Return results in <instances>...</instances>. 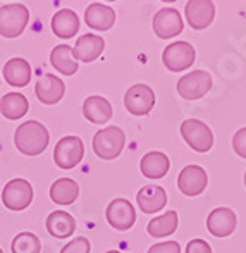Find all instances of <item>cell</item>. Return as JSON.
<instances>
[{"label":"cell","mask_w":246,"mask_h":253,"mask_svg":"<svg viewBox=\"0 0 246 253\" xmlns=\"http://www.w3.org/2000/svg\"><path fill=\"white\" fill-rule=\"evenodd\" d=\"M212 88V76L206 71H193L177 81V93L186 100H198Z\"/></svg>","instance_id":"cell-8"},{"label":"cell","mask_w":246,"mask_h":253,"mask_svg":"<svg viewBox=\"0 0 246 253\" xmlns=\"http://www.w3.org/2000/svg\"><path fill=\"white\" fill-rule=\"evenodd\" d=\"M245 186H246V172H245Z\"/></svg>","instance_id":"cell-34"},{"label":"cell","mask_w":246,"mask_h":253,"mask_svg":"<svg viewBox=\"0 0 246 253\" xmlns=\"http://www.w3.org/2000/svg\"><path fill=\"white\" fill-rule=\"evenodd\" d=\"M148 253H181V247L177 241H164V243L153 245Z\"/></svg>","instance_id":"cell-31"},{"label":"cell","mask_w":246,"mask_h":253,"mask_svg":"<svg viewBox=\"0 0 246 253\" xmlns=\"http://www.w3.org/2000/svg\"><path fill=\"white\" fill-rule=\"evenodd\" d=\"M50 62L59 73L71 76L78 71V60L74 59L73 48L69 45H57L50 53Z\"/></svg>","instance_id":"cell-26"},{"label":"cell","mask_w":246,"mask_h":253,"mask_svg":"<svg viewBox=\"0 0 246 253\" xmlns=\"http://www.w3.org/2000/svg\"><path fill=\"white\" fill-rule=\"evenodd\" d=\"M107 222L117 231H127L136 222V210L126 198H116L107 207Z\"/></svg>","instance_id":"cell-11"},{"label":"cell","mask_w":246,"mask_h":253,"mask_svg":"<svg viewBox=\"0 0 246 253\" xmlns=\"http://www.w3.org/2000/svg\"><path fill=\"white\" fill-rule=\"evenodd\" d=\"M47 231L53 238H67L76 231V220L66 210H55L47 217Z\"/></svg>","instance_id":"cell-23"},{"label":"cell","mask_w":246,"mask_h":253,"mask_svg":"<svg viewBox=\"0 0 246 253\" xmlns=\"http://www.w3.org/2000/svg\"><path fill=\"white\" fill-rule=\"evenodd\" d=\"M90 241L84 236H78L74 240H71L66 247L60 250V253H90Z\"/></svg>","instance_id":"cell-29"},{"label":"cell","mask_w":246,"mask_h":253,"mask_svg":"<svg viewBox=\"0 0 246 253\" xmlns=\"http://www.w3.org/2000/svg\"><path fill=\"white\" fill-rule=\"evenodd\" d=\"M35 93H37L38 100L45 105H53V103L60 102L66 93V84L60 78L55 74H43L35 84Z\"/></svg>","instance_id":"cell-15"},{"label":"cell","mask_w":246,"mask_h":253,"mask_svg":"<svg viewBox=\"0 0 246 253\" xmlns=\"http://www.w3.org/2000/svg\"><path fill=\"white\" fill-rule=\"evenodd\" d=\"M181 136L195 152L205 153L213 147V133L205 123L198 119H186L181 124Z\"/></svg>","instance_id":"cell-5"},{"label":"cell","mask_w":246,"mask_h":253,"mask_svg":"<svg viewBox=\"0 0 246 253\" xmlns=\"http://www.w3.org/2000/svg\"><path fill=\"white\" fill-rule=\"evenodd\" d=\"M107 253H121V252H117V250H110V252H107Z\"/></svg>","instance_id":"cell-33"},{"label":"cell","mask_w":246,"mask_h":253,"mask_svg":"<svg viewBox=\"0 0 246 253\" xmlns=\"http://www.w3.org/2000/svg\"><path fill=\"white\" fill-rule=\"evenodd\" d=\"M84 23L97 31H107L116 23V12L105 3L93 2L84 10Z\"/></svg>","instance_id":"cell-17"},{"label":"cell","mask_w":246,"mask_h":253,"mask_svg":"<svg viewBox=\"0 0 246 253\" xmlns=\"http://www.w3.org/2000/svg\"><path fill=\"white\" fill-rule=\"evenodd\" d=\"M183 17H181L179 10L172 9V7H164L153 16V31L162 40L177 37V35L183 33Z\"/></svg>","instance_id":"cell-10"},{"label":"cell","mask_w":246,"mask_h":253,"mask_svg":"<svg viewBox=\"0 0 246 253\" xmlns=\"http://www.w3.org/2000/svg\"><path fill=\"white\" fill-rule=\"evenodd\" d=\"M233 148L240 157L246 159V127H241L233 136Z\"/></svg>","instance_id":"cell-30"},{"label":"cell","mask_w":246,"mask_h":253,"mask_svg":"<svg viewBox=\"0 0 246 253\" xmlns=\"http://www.w3.org/2000/svg\"><path fill=\"white\" fill-rule=\"evenodd\" d=\"M184 14L193 30H205L215 17V5L212 0H188Z\"/></svg>","instance_id":"cell-14"},{"label":"cell","mask_w":246,"mask_h":253,"mask_svg":"<svg viewBox=\"0 0 246 253\" xmlns=\"http://www.w3.org/2000/svg\"><path fill=\"white\" fill-rule=\"evenodd\" d=\"M124 105L133 116H147L155 105V93L148 84H133L124 95Z\"/></svg>","instance_id":"cell-9"},{"label":"cell","mask_w":246,"mask_h":253,"mask_svg":"<svg viewBox=\"0 0 246 253\" xmlns=\"http://www.w3.org/2000/svg\"><path fill=\"white\" fill-rule=\"evenodd\" d=\"M2 202L9 210H24L33 202V186L23 177L10 179L2 190Z\"/></svg>","instance_id":"cell-7"},{"label":"cell","mask_w":246,"mask_h":253,"mask_svg":"<svg viewBox=\"0 0 246 253\" xmlns=\"http://www.w3.org/2000/svg\"><path fill=\"white\" fill-rule=\"evenodd\" d=\"M84 143L78 136H64L53 148V160L60 169H73L83 160Z\"/></svg>","instance_id":"cell-6"},{"label":"cell","mask_w":246,"mask_h":253,"mask_svg":"<svg viewBox=\"0 0 246 253\" xmlns=\"http://www.w3.org/2000/svg\"><path fill=\"white\" fill-rule=\"evenodd\" d=\"M10 250H12V253H40L41 243L37 234L19 233V234H16V238L12 240Z\"/></svg>","instance_id":"cell-28"},{"label":"cell","mask_w":246,"mask_h":253,"mask_svg":"<svg viewBox=\"0 0 246 253\" xmlns=\"http://www.w3.org/2000/svg\"><path fill=\"white\" fill-rule=\"evenodd\" d=\"M136 202H138V207H140L141 212L155 213L167 205V193L162 186L148 184V186H143L140 191H138Z\"/></svg>","instance_id":"cell-18"},{"label":"cell","mask_w":246,"mask_h":253,"mask_svg":"<svg viewBox=\"0 0 246 253\" xmlns=\"http://www.w3.org/2000/svg\"><path fill=\"white\" fill-rule=\"evenodd\" d=\"M206 184H208L206 170L195 164L186 166L177 176V188L186 197H198L200 193L205 191Z\"/></svg>","instance_id":"cell-12"},{"label":"cell","mask_w":246,"mask_h":253,"mask_svg":"<svg viewBox=\"0 0 246 253\" xmlns=\"http://www.w3.org/2000/svg\"><path fill=\"white\" fill-rule=\"evenodd\" d=\"M50 134L48 129L41 123L30 119L19 124L14 133V143L16 148L24 155H40L48 147Z\"/></svg>","instance_id":"cell-1"},{"label":"cell","mask_w":246,"mask_h":253,"mask_svg":"<svg viewBox=\"0 0 246 253\" xmlns=\"http://www.w3.org/2000/svg\"><path fill=\"white\" fill-rule=\"evenodd\" d=\"M195 59H197V50L188 42H174V43L167 45L162 52L164 66L172 73L190 69L195 64Z\"/></svg>","instance_id":"cell-4"},{"label":"cell","mask_w":246,"mask_h":253,"mask_svg":"<svg viewBox=\"0 0 246 253\" xmlns=\"http://www.w3.org/2000/svg\"><path fill=\"white\" fill-rule=\"evenodd\" d=\"M0 253H3V252H2V248H0Z\"/></svg>","instance_id":"cell-35"},{"label":"cell","mask_w":246,"mask_h":253,"mask_svg":"<svg viewBox=\"0 0 246 253\" xmlns=\"http://www.w3.org/2000/svg\"><path fill=\"white\" fill-rule=\"evenodd\" d=\"M28 109H30V102L23 93L17 91H10V93L3 95L0 100V112L7 119H21L23 116H26Z\"/></svg>","instance_id":"cell-25"},{"label":"cell","mask_w":246,"mask_h":253,"mask_svg":"<svg viewBox=\"0 0 246 253\" xmlns=\"http://www.w3.org/2000/svg\"><path fill=\"white\" fill-rule=\"evenodd\" d=\"M238 226L236 212L227 207H217L206 217V229L217 238H226L234 233Z\"/></svg>","instance_id":"cell-13"},{"label":"cell","mask_w":246,"mask_h":253,"mask_svg":"<svg viewBox=\"0 0 246 253\" xmlns=\"http://www.w3.org/2000/svg\"><path fill=\"white\" fill-rule=\"evenodd\" d=\"M30 10L24 3H5L0 7V35L16 38L26 30Z\"/></svg>","instance_id":"cell-3"},{"label":"cell","mask_w":246,"mask_h":253,"mask_svg":"<svg viewBox=\"0 0 246 253\" xmlns=\"http://www.w3.org/2000/svg\"><path fill=\"white\" fill-rule=\"evenodd\" d=\"M170 169V160L164 152H148L140 162V170L148 179H160Z\"/></svg>","instance_id":"cell-20"},{"label":"cell","mask_w":246,"mask_h":253,"mask_svg":"<svg viewBox=\"0 0 246 253\" xmlns=\"http://www.w3.org/2000/svg\"><path fill=\"white\" fill-rule=\"evenodd\" d=\"M126 145V134L121 127L107 126L93 136V150L103 160H112L121 155Z\"/></svg>","instance_id":"cell-2"},{"label":"cell","mask_w":246,"mask_h":253,"mask_svg":"<svg viewBox=\"0 0 246 253\" xmlns=\"http://www.w3.org/2000/svg\"><path fill=\"white\" fill-rule=\"evenodd\" d=\"M148 234L153 238H164L172 234L177 229V212L169 210V212L162 213V215L155 217L153 220L148 222Z\"/></svg>","instance_id":"cell-27"},{"label":"cell","mask_w":246,"mask_h":253,"mask_svg":"<svg viewBox=\"0 0 246 253\" xmlns=\"http://www.w3.org/2000/svg\"><path fill=\"white\" fill-rule=\"evenodd\" d=\"M186 253H212V248L205 240H191L186 247Z\"/></svg>","instance_id":"cell-32"},{"label":"cell","mask_w":246,"mask_h":253,"mask_svg":"<svg viewBox=\"0 0 246 253\" xmlns=\"http://www.w3.org/2000/svg\"><path fill=\"white\" fill-rule=\"evenodd\" d=\"M112 103L100 95L88 97L83 103V116L93 124H105L112 117Z\"/></svg>","instance_id":"cell-21"},{"label":"cell","mask_w":246,"mask_h":253,"mask_svg":"<svg viewBox=\"0 0 246 253\" xmlns=\"http://www.w3.org/2000/svg\"><path fill=\"white\" fill-rule=\"evenodd\" d=\"M80 195V186L71 177H60L50 186V198L57 205H71Z\"/></svg>","instance_id":"cell-24"},{"label":"cell","mask_w":246,"mask_h":253,"mask_svg":"<svg viewBox=\"0 0 246 253\" xmlns=\"http://www.w3.org/2000/svg\"><path fill=\"white\" fill-rule=\"evenodd\" d=\"M80 30V17L74 10L71 9H60L52 17V31L59 38H73Z\"/></svg>","instance_id":"cell-22"},{"label":"cell","mask_w":246,"mask_h":253,"mask_svg":"<svg viewBox=\"0 0 246 253\" xmlns=\"http://www.w3.org/2000/svg\"><path fill=\"white\" fill-rule=\"evenodd\" d=\"M3 78L10 86H26L31 80L30 62L23 57H14V59L7 60L5 66H3Z\"/></svg>","instance_id":"cell-19"},{"label":"cell","mask_w":246,"mask_h":253,"mask_svg":"<svg viewBox=\"0 0 246 253\" xmlns=\"http://www.w3.org/2000/svg\"><path fill=\"white\" fill-rule=\"evenodd\" d=\"M103 48H105V42L102 37L93 33L81 35L76 40V45L73 48L74 59L81 60V62H93L102 55Z\"/></svg>","instance_id":"cell-16"}]
</instances>
